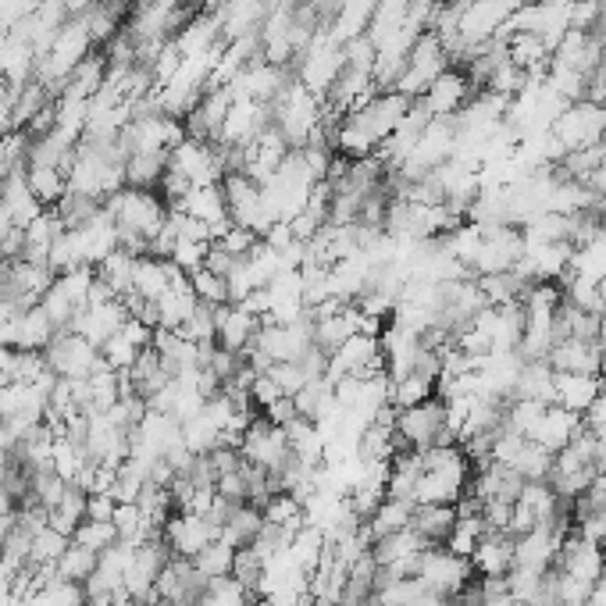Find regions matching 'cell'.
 I'll return each mask as SVG.
<instances>
[{
	"mask_svg": "<svg viewBox=\"0 0 606 606\" xmlns=\"http://www.w3.org/2000/svg\"><path fill=\"white\" fill-rule=\"evenodd\" d=\"M107 218L115 222L118 236H140V239H154L157 232L168 222V204L157 189H132L122 186L118 193L104 200Z\"/></svg>",
	"mask_w": 606,
	"mask_h": 606,
	"instance_id": "1",
	"label": "cell"
},
{
	"mask_svg": "<svg viewBox=\"0 0 606 606\" xmlns=\"http://www.w3.org/2000/svg\"><path fill=\"white\" fill-rule=\"evenodd\" d=\"M396 435H400L403 450H428V446L457 443L446 425V400L443 396H428L414 407L396 410Z\"/></svg>",
	"mask_w": 606,
	"mask_h": 606,
	"instance_id": "2",
	"label": "cell"
},
{
	"mask_svg": "<svg viewBox=\"0 0 606 606\" xmlns=\"http://www.w3.org/2000/svg\"><path fill=\"white\" fill-rule=\"evenodd\" d=\"M225 193V211H229V222L239 229H250L257 236L271 229V218L264 211V189L257 179H250L246 172H229L222 179Z\"/></svg>",
	"mask_w": 606,
	"mask_h": 606,
	"instance_id": "3",
	"label": "cell"
},
{
	"mask_svg": "<svg viewBox=\"0 0 606 606\" xmlns=\"http://www.w3.org/2000/svg\"><path fill=\"white\" fill-rule=\"evenodd\" d=\"M239 453H243V460H250V464H257L261 471H268V475H279L282 467L293 460V446H289L286 428L271 425L264 414H257L254 425L243 432Z\"/></svg>",
	"mask_w": 606,
	"mask_h": 606,
	"instance_id": "4",
	"label": "cell"
},
{
	"mask_svg": "<svg viewBox=\"0 0 606 606\" xmlns=\"http://www.w3.org/2000/svg\"><path fill=\"white\" fill-rule=\"evenodd\" d=\"M414 578H421V582L432 592H439V596L457 599L467 585L475 582V567H471V560L457 557V553H450L446 546H428L425 553H421V564Z\"/></svg>",
	"mask_w": 606,
	"mask_h": 606,
	"instance_id": "5",
	"label": "cell"
},
{
	"mask_svg": "<svg viewBox=\"0 0 606 606\" xmlns=\"http://www.w3.org/2000/svg\"><path fill=\"white\" fill-rule=\"evenodd\" d=\"M43 357H47V368L58 378H90L100 361V350L90 339H82L79 332H58L54 343L43 350Z\"/></svg>",
	"mask_w": 606,
	"mask_h": 606,
	"instance_id": "6",
	"label": "cell"
},
{
	"mask_svg": "<svg viewBox=\"0 0 606 606\" xmlns=\"http://www.w3.org/2000/svg\"><path fill=\"white\" fill-rule=\"evenodd\" d=\"M207 585L211 578L200 574V567L186 557H172L164 564V571L157 574V596L161 599H172L179 606H193L207 596Z\"/></svg>",
	"mask_w": 606,
	"mask_h": 606,
	"instance_id": "7",
	"label": "cell"
},
{
	"mask_svg": "<svg viewBox=\"0 0 606 606\" xmlns=\"http://www.w3.org/2000/svg\"><path fill=\"white\" fill-rule=\"evenodd\" d=\"M553 567L574 574V578H582V582H589V585H596L599 574H603V567H606V549L599 546V542L585 539V535L567 532L564 542H560L557 564Z\"/></svg>",
	"mask_w": 606,
	"mask_h": 606,
	"instance_id": "8",
	"label": "cell"
},
{
	"mask_svg": "<svg viewBox=\"0 0 606 606\" xmlns=\"http://www.w3.org/2000/svg\"><path fill=\"white\" fill-rule=\"evenodd\" d=\"M214 539H218V528L200 514H172L168 525H164V542H168V549H172L175 557L193 560Z\"/></svg>",
	"mask_w": 606,
	"mask_h": 606,
	"instance_id": "9",
	"label": "cell"
},
{
	"mask_svg": "<svg viewBox=\"0 0 606 606\" xmlns=\"http://www.w3.org/2000/svg\"><path fill=\"white\" fill-rule=\"evenodd\" d=\"M129 321V311H125L122 300H107V303H90L86 311L75 318L72 332H79L82 339H90L93 346H104L111 336L122 332V325Z\"/></svg>",
	"mask_w": 606,
	"mask_h": 606,
	"instance_id": "10",
	"label": "cell"
},
{
	"mask_svg": "<svg viewBox=\"0 0 606 606\" xmlns=\"http://www.w3.org/2000/svg\"><path fill=\"white\" fill-rule=\"evenodd\" d=\"M261 321L264 318H257L254 311H246L243 303H225V307H218V339H214V343L225 346V350L246 353L254 346Z\"/></svg>",
	"mask_w": 606,
	"mask_h": 606,
	"instance_id": "11",
	"label": "cell"
},
{
	"mask_svg": "<svg viewBox=\"0 0 606 606\" xmlns=\"http://www.w3.org/2000/svg\"><path fill=\"white\" fill-rule=\"evenodd\" d=\"M549 368L553 371H574V375H599L606 364L603 350L596 346V339H560L549 350Z\"/></svg>",
	"mask_w": 606,
	"mask_h": 606,
	"instance_id": "12",
	"label": "cell"
},
{
	"mask_svg": "<svg viewBox=\"0 0 606 606\" xmlns=\"http://www.w3.org/2000/svg\"><path fill=\"white\" fill-rule=\"evenodd\" d=\"M471 567L482 578H507L514 567V535L510 532H485L471 553Z\"/></svg>",
	"mask_w": 606,
	"mask_h": 606,
	"instance_id": "13",
	"label": "cell"
},
{
	"mask_svg": "<svg viewBox=\"0 0 606 606\" xmlns=\"http://www.w3.org/2000/svg\"><path fill=\"white\" fill-rule=\"evenodd\" d=\"M582 428H585L582 414H574V410L560 407V403H549L546 414H542V421H539V428H535L532 439H535V443H539V446H546L549 453H560L567 443H571L574 435L582 432Z\"/></svg>",
	"mask_w": 606,
	"mask_h": 606,
	"instance_id": "14",
	"label": "cell"
},
{
	"mask_svg": "<svg viewBox=\"0 0 606 606\" xmlns=\"http://www.w3.org/2000/svg\"><path fill=\"white\" fill-rule=\"evenodd\" d=\"M457 503H418L410 514V528L428 542V546H446L453 525H457Z\"/></svg>",
	"mask_w": 606,
	"mask_h": 606,
	"instance_id": "15",
	"label": "cell"
},
{
	"mask_svg": "<svg viewBox=\"0 0 606 606\" xmlns=\"http://www.w3.org/2000/svg\"><path fill=\"white\" fill-rule=\"evenodd\" d=\"M193 311H197V296H193V286H189V275H179L172 286L157 296V314H161V325L157 328L179 332Z\"/></svg>",
	"mask_w": 606,
	"mask_h": 606,
	"instance_id": "16",
	"label": "cell"
},
{
	"mask_svg": "<svg viewBox=\"0 0 606 606\" xmlns=\"http://www.w3.org/2000/svg\"><path fill=\"white\" fill-rule=\"evenodd\" d=\"M261 528H264V510L257 507V503H236V507L229 510V517H225L218 539L229 542L232 549H246V546H254Z\"/></svg>",
	"mask_w": 606,
	"mask_h": 606,
	"instance_id": "17",
	"label": "cell"
},
{
	"mask_svg": "<svg viewBox=\"0 0 606 606\" xmlns=\"http://www.w3.org/2000/svg\"><path fill=\"white\" fill-rule=\"evenodd\" d=\"M603 393V378L599 375H574V371H557V403L574 414H585L592 400Z\"/></svg>",
	"mask_w": 606,
	"mask_h": 606,
	"instance_id": "18",
	"label": "cell"
},
{
	"mask_svg": "<svg viewBox=\"0 0 606 606\" xmlns=\"http://www.w3.org/2000/svg\"><path fill=\"white\" fill-rule=\"evenodd\" d=\"M61 328L50 321V314L43 311L40 303H36L33 311H25L22 318L15 321V346L11 350H47L50 343H54V336H58Z\"/></svg>",
	"mask_w": 606,
	"mask_h": 606,
	"instance_id": "19",
	"label": "cell"
},
{
	"mask_svg": "<svg viewBox=\"0 0 606 606\" xmlns=\"http://www.w3.org/2000/svg\"><path fill=\"white\" fill-rule=\"evenodd\" d=\"M179 275H186V271L175 268L168 257H140V261H136V282H132V293L147 296V300H157V296L172 286Z\"/></svg>",
	"mask_w": 606,
	"mask_h": 606,
	"instance_id": "20",
	"label": "cell"
},
{
	"mask_svg": "<svg viewBox=\"0 0 606 606\" xmlns=\"http://www.w3.org/2000/svg\"><path fill=\"white\" fill-rule=\"evenodd\" d=\"M25 186L43 207H54L68 193V175L61 168H47V164H25Z\"/></svg>",
	"mask_w": 606,
	"mask_h": 606,
	"instance_id": "21",
	"label": "cell"
},
{
	"mask_svg": "<svg viewBox=\"0 0 606 606\" xmlns=\"http://www.w3.org/2000/svg\"><path fill=\"white\" fill-rule=\"evenodd\" d=\"M507 467L521 478V482H546L549 471H553V453H549L546 446L535 443V439H525Z\"/></svg>",
	"mask_w": 606,
	"mask_h": 606,
	"instance_id": "22",
	"label": "cell"
},
{
	"mask_svg": "<svg viewBox=\"0 0 606 606\" xmlns=\"http://www.w3.org/2000/svg\"><path fill=\"white\" fill-rule=\"evenodd\" d=\"M136 261L140 257L125 254V250H115V254H107L104 261L97 264V279L111 286V293L122 300V296L132 293V282H136Z\"/></svg>",
	"mask_w": 606,
	"mask_h": 606,
	"instance_id": "23",
	"label": "cell"
},
{
	"mask_svg": "<svg viewBox=\"0 0 606 606\" xmlns=\"http://www.w3.org/2000/svg\"><path fill=\"white\" fill-rule=\"evenodd\" d=\"M410 514H414V507H410V503L385 496V500L375 507V514L364 521V528H368L371 542H375V539H382V535H389V532H403V528H410Z\"/></svg>",
	"mask_w": 606,
	"mask_h": 606,
	"instance_id": "24",
	"label": "cell"
},
{
	"mask_svg": "<svg viewBox=\"0 0 606 606\" xmlns=\"http://www.w3.org/2000/svg\"><path fill=\"white\" fill-rule=\"evenodd\" d=\"M264 521L275 528H286L289 535L303 532L307 528V514H303V503L296 500L293 492H275L268 503H264Z\"/></svg>",
	"mask_w": 606,
	"mask_h": 606,
	"instance_id": "25",
	"label": "cell"
},
{
	"mask_svg": "<svg viewBox=\"0 0 606 606\" xmlns=\"http://www.w3.org/2000/svg\"><path fill=\"white\" fill-rule=\"evenodd\" d=\"M97 564H100V553L79 546V542H68V549L58 560V574H61V582L86 585L93 578V571H97Z\"/></svg>",
	"mask_w": 606,
	"mask_h": 606,
	"instance_id": "26",
	"label": "cell"
},
{
	"mask_svg": "<svg viewBox=\"0 0 606 606\" xmlns=\"http://www.w3.org/2000/svg\"><path fill=\"white\" fill-rule=\"evenodd\" d=\"M264 567H268V560H264L254 546L236 549V560H232V578H236V582L243 585L246 592H254V596H261Z\"/></svg>",
	"mask_w": 606,
	"mask_h": 606,
	"instance_id": "27",
	"label": "cell"
},
{
	"mask_svg": "<svg viewBox=\"0 0 606 606\" xmlns=\"http://www.w3.org/2000/svg\"><path fill=\"white\" fill-rule=\"evenodd\" d=\"M189 286H193L197 303H207V307H225V303H232L229 279H225V275H214L211 268L193 271V275H189Z\"/></svg>",
	"mask_w": 606,
	"mask_h": 606,
	"instance_id": "28",
	"label": "cell"
},
{
	"mask_svg": "<svg viewBox=\"0 0 606 606\" xmlns=\"http://www.w3.org/2000/svg\"><path fill=\"white\" fill-rule=\"evenodd\" d=\"M232 560H236V549H232L229 542L214 539L193 557V564L200 567L204 578H225V574H232Z\"/></svg>",
	"mask_w": 606,
	"mask_h": 606,
	"instance_id": "29",
	"label": "cell"
},
{
	"mask_svg": "<svg viewBox=\"0 0 606 606\" xmlns=\"http://www.w3.org/2000/svg\"><path fill=\"white\" fill-rule=\"evenodd\" d=\"M68 535L54 532V528H40V532L33 535V549H29V564L33 567H47V564H58L61 553L68 549Z\"/></svg>",
	"mask_w": 606,
	"mask_h": 606,
	"instance_id": "30",
	"label": "cell"
},
{
	"mask_svg": "<svg viewBox=\"0 0 606 606\" xmlns=\"http://www.w3.org/2000/svg\"><path fill=\"white\" fill-rule=\"evenodd\" d=\"M182 336L193 339V343H214L218 339V307H207V303H197V311L189 314L186 325L179 328Z\"/></svg>",
	"mask_w": 606,
	"mask_h": 606,
	"instance_id": "31",
	"label": "cell"
},
{
	"mask_svg": "<svg viewBox=\"0 0 606 606\" xmlns=\"http://www.w3.org/2000/svg\"><path fill=\"white\" fill-rule=\"evenodd\" d=\"M72 542L93 549V553H104L107 546H115L118 542V528L111 525V521H82V525L75 528Z\"/></svg>",
	"mask_w": 606,
	"mask_h": 606,
	"instance_id": "32",
	"label": "cell"
},
{
	"mask_svg": "<svg viewBox=\"0 0 606 606\" xmlns=\"http://www.w3.org/2000/svg\"><path fill=\"white\" fill-rule=\"evenodd\" d=\"M140 353H143V346H136L132 339H125L122 332H118V336H111L104 346H100V357H104V361L111 364L115 371H129L132 364L140 361Z\"/></svg>",
	"mask_w": 606,
	"mask_h": 606,
	"instance_id": "33",
	"label": "cell"
},
{
	"mask_svg": "<svg viewBox=\"0 0 606 606\" xmlns=\"http://www.w3.org/2000/svg\"><path fill=\"white\" fill-rule=\"evenodd\" d=\"M207 254H211V243H197V239H179L168 261H172L179 271H186V275H193V271H200L207 264Z\"/></svg>",
	"mask_w": 606,
	"mask_h": 606,
	"instance_id": "34",
	"label": "cell"
},
{
	"mask_svg": "<svg viewBox=\"0 0 606 606\" xmlns=\"http://www.w3.org/2000/svg\"><path fill=\"white\" fill-rule=\"evenodd\" d=\"M268 375L275 378V385H279V389H282L286 396H296V393L303 389V385L311 382V378H307V371L300 368V361H279V364H271Z\"/></svg>",
	"mask_w": 606,
	"mask_h": 606,
	"instance_id": "35",
	"label": "cell"
},
{
	"mask_svg": "<svg viewBox=\"0 0 606 606\" xmlns=\"http://www.w3.org/2000/svg\"><path fill=\"white\" fill-rule=\"evenodd\" d=\"M214 492H218L222 500H229V503H246V475H243V464H239L236 471H229V475L218 478Z\"/></svg>",
	"mask_w": 606,
	"mask_h": 606,
	"instance_id": "36",
	"label": "cell"
},
{
	"mask_svg": "<svg viewBox=\"0 0 606 606\" xmlns=\"http://www.w3.org/2000/svg\"><path fill=\"white\" fill-rule=\"evenodd\" d=\"M118 500L111 492H90L86 500V521H115Z\"/></svg>",
	"mask_w": 606,
	"mask_h": 606,
	"instance_id": "37",
	"label": "cell"
},
{
	"mask_svg": "<svg viewBox=\"0 0 606 606\" xmlns=\"http://www.w3.org/2000/svg\"><path fill=\"white\" fill-rule=\"evenodd\" d=\"M261 414L271 421V425H279V428H286L289 421L300 418V410H296V400H293V396H279V400L268 403V407H264Z\"/></svg>",
	"mask_w": 606,
	"mask_h": 606,
	"instance_id": "38",
	"label": "cell"
},
{
	"mask_svg": "<svg viewBox=\"0 0 606 606\" xmlns=\"http://www.w3.org/2000/svg\"><path fill=\"white\" fill-rule=\"evenodd\" d=\"M150 606H179V603H172V599H161V596H157V599H154V603H150Z\"/></svg>",
	"mask_w": 606,
	"mask_h": 606,
	"instance_id": "39",
	"label": "cell"
}]
</instances>
